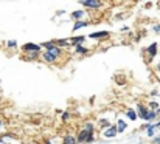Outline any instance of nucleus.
Returning a JSON list of instances; mask_svg holds the SVG:
<instances>
[{"instance_id": "f257e3e1", "label": "nucleus", "mask_w": 160, "mask_h": 144, "mask_svg": "<svg viewBox=\"0 0 160 144\" xmlns=\"http://www.w3.org/2000/svg\"><path fill=\"white\" fill-rule=\"evenodd\" d=\"M42 48H47L45 51L52 53V54H53V56H56V57H59V56L62 54V48L58 47L53 41H52V42H44V44H42Z\"/></svg>"}, {"instance_id": "f03ea898", "label": "nucleus", "mask_w": 160, "mask_h": 144, "mask_svg": "<svg viewBox=\"0 0 160 144\" xmlns=\"http://www.w3.org/2000/svg\"><path fill=\"white\" fill-rule=\"evenodd\" d=\"M76 140H78V143H93L95 137H93V133H89L87 130L82 129V130L76 135Z\"/></svg>"}, {"instance_id": "7ed1b4c3", "label": "nucleus", "mask_w": 160, "mask_h": 144, "mask_svg": "<svg viewBox=\"0 0 160 144\" xmlns=\"http://www.w3.org/2000/svg\"><path fill=\"white\" fill-rule=\"evenodd\" d=\"M22 50L27 53V54H30V53H41V50H42V45H38V44H31V42H28V44H25Z\"/></svg>"}, {"instance_id": "20e7f679", "label": "nucleus", "mask_w": 160, "mask_h": 144, "mask_svg": "<svg viewBox=\"0 0 160 144\" xmlns=\"http://www.w3.org/2000/svg\"><path fill=\"white\" fill-rule=\"evenodd\" d=\"M82 6H87V8H93V9H98L103 6V2L101 0H82L79 2Z\"/></svg>"}, {"instance_id": "39448f33", "label": "nucleus", "mask_w": 160, "mask_h": 144, "mask_svg": "<svg viewBox=\"0 0 160 144\" xmlns=\"http://www.w3.org/2000/svg\"><path fill=\"white\" fill-rule=\"evenodd\" d=\"M148 113H149V107H146L145 104H138V105H137V115H138L142 119H145V121H146Z\"/></svg>"}, {"instance_id": "423d86ee", "label": "nucleus", "mask_w": 160, "mask_h": 144, "mask_svg": "<svg viewBox=\"0 0 160 144\" xmlns=\"http://www.w3.org/2000/svg\"><path fill=\"white\" fill-rule=\"evenodd\" d=\"M118 135V130H117V126H112V127H109L107 130L103 132V137L107 138V140H110V138H115Z\"/></svg>"}, {"instance_id": "0eeeda50", "label": "nucleus", "mask_w": 160, "mask_h": 144, "mask_svg": "<svg viewBox=\"0 0 160 144\" xmlns=\"http://www.w3.org/2000/svg\"><path fill=\"white\" fill-rule=\"evenodd\" d=\"M157 51H159V45L154 42V44H151L149 47L146 48V53L149 54V60H152L154 57H156V54H157Z\"/></svg>"}, {"instance_id": "6e6552de", "label": "nucleus", "mask_w": 160, "mask_h": 144, "mask_svg": "<svg viewBox=\"0 0 160 144\" xmlns=\"http://www.w3.org/2000/svg\"><path fill=\"white\" fill-rule=\"evenodd\" d=\"M109 36H110L109 31H97V33L89 34V39H107Z\"/></svg>"}, {"instance_id": "1a4fd4ad", "label": "nucleus", "mask_w": 160, "mask_h": 144, "mask_svg": "<svg viewBox=\"0 0 160 144\" xmlns=\"http://www.w3.org/2000/svg\"><path fill=\"white\" fill-rule=\"evenodd\" d=\"M42 59H44L45 62H48V64H53V62H56V60H58V57H56V56H53L52 53H48V51H44Z\"/></svg>"}, {"instance_id": "9d476101", "label": "nucleus", "mask_w": 160, "mask_h": 144, "mask_svg": "<svg viewBox=\"0 0 160 144\" xmlns=\"http://www.w3.org/2000/svg\"><path fill=\"white\" fill-rule=\"evenodd\" d=\"M84 41H86V37H84V36H78V37H76V36H73V37L70 39V44H72L73 48H75L76 45H82V42H84Z\"/></svg>"}, {"instance_id": "9b49d317", "label": "nucleus", "mask_w": 160, "mask_h": 144, "mask_svg": "<svg viewBox=\"0 0 160 144\" xmlns=\"http://www.w3.org/2000/svg\"><path fill=\"white\" fill-rule=\"evenodd\" d=\"M54 44L58 45L59 48H62V47H70L72 44H70V39H56V41H53Z\"/></svg>"}, {"instance_id": "f8f14e48", "label": "nucleus", "mask_w": 160, "mask_h": 144, "mask_svg": "<svg viewBox=\"0 0 160 144\" xmlns=\"http://www.w3.org/2000/svg\"><path fill=\"white\" fill-rule=\"evenodd\" d=\"M76 143H78V140L73 135H65L64 140H62V144H76Z\"/></svg>"}, {"instance_id": "ddd939ff", "label": "nucleus", "mask_w": 160, "mask_h": 144, "mask_svg": "<svg viewBox=\"0 0 160 144\" xmlns=\"http://www.w3.org/2000/svg\"><path fill=\"white\" fill-rule=\"evenodd\" d=\"M126 116H128L131 121H135V119L138 118V115H137V110H134V108H128V110H126Z\"/></svg>"}, {"instance_id": "4468645a", "label": "nucleus", "mask_w": 160, "mask_h": 144, "mask_svg": "<svg viewBox=\"0 0 160 144\" xmlns=\"http://www.w3.org/2000/svg\"><path fill=\"white\" fill-rule=\"evenodd\" d=\"M90 23L89 22H86V20H78L75 25H73V31H76V30H79V28H86V26H89Z\"/></svg>"}, {"instance_id": "2eb2a0df", "label": "nucleus", "mask_w": 160, "mask_h": 144, "mask_svg": "<svg viewBox=\"0 0 160 144\" xmlns=\"http://www.w3.org/2000/svg\"><path fill=\"white\" fill-rule=\"evenodd\" d=\"M126 126H128V124H126L123 119H118V121H117V130H118V133L124 132V130H126Z\"/></svg>"}, {"instance_id": "dca6fc26", "label": "nucleus", "mask_w": 160, "mask_h": 144, "mask_svg": "<svg viewBox=\"0 0 160 144\" xmlns=\"http://www.w3.org/2000/svg\"><path fill=\"white\" fill-rule=\"evenodd\" d=\"M75 53L76 54H87L89 53V48H86L84 45H76L75 47Z\"/></svg>"}, {"instance_id": "f3484780", "label": "nucleus", "mask_w": 160, "mask_h": 144, "mask_svg": "<svg viewBox=\"0 0 160 144\" xmlns=\"http://www.w3.org/2000/svg\"><path fill=\"white\" fill-rule=\"evenodd\" d=\"M109 127H112V124H110V121H109V119H100V129L107 130Z\"/></svg>"}, {"instance_id": "a211bd4d", "label": "nucleus", "mask_w": 160, "mask_h": 144, "mask_svg": "<svg viewBox=\"0 0 160 144\" xmlns=\"http://www.w3.org/2000/svg\"><path fill=\"white\" fill-rule=\"evenodd\" d=\"M156 118H157V112H156V110H149V113H148V116H146V121L151 122V121H154Z\"/></svg>"}, {"instance_id": "6ab92c4d", "label": "nucleus", "mask_w": 160, "mask_h": 144, "mask_svg": "<svg viewBox=\"0 0 160 144\" xmlns=\"http://www.w3.org/2000/svg\"><path fill=\"white\" fill-rule=\"evenodd\" d=\"M84 14H86V12H84V11H73V12H72V17H73V19H76V20H78V19H81V17H82V16H84Z\"/></svg>"}, {"instance_id": "aec40b11", "label": "nucleus", "mask_w": 160, "mask_h": 144, "mask_svg": "<svg viewBox=\"0 0 160 144\" xmlns=\"http://www.w3.org/2000/svg\"><path fill=\"white\" fill-rule=\"evenodd\" d=\"M84 130H87L89 133H93L95 127H93V124H92V122H86V124H84Z\"/></svg>"}, {"instance_id": "412c9836", "label": "nucleus", "mask_w": 160, "mask_h": 144, "mask_svg": "<svg viewBox=\"0 0 160 144\" xmlns=\"http://www.w3.org/2000/svg\"><path fill=\"white\" fill-rule=\"evenodd\" d=\"M27 57H28L30 60H34V59L39 57V53H30V54H27Z\"/></svg>"}, {"instance_id": "4be33fe9", "label": "nucleus", "mask_w": 160, "mask_h": 144, "mask_svg": "<svg viewBox=\"0 0 160 144\" xmlns=\"http://www.w3.org/2000/svg\"><path fill=\"white\" fill-rule=\"evenodd\" d=\"M149 110H159V104H157L156 101L149 102Z\"/></svg>"}, {"instance_id": "5701e85b", "label": "nucleus", "mask_w": 160, "mask_h": 144, "mask_svg": "<svg viewBox=\"0 0 160 144\" xmlns=\"http://www.w3.org/2000/svg\"><path fill=\"white\" fill-rule=\"evenodd\" d=\"M61 118H62V121H67V119H68V118H70V113H68V112H64V113H62V116H61Z\"/></svg>"}, {"instance_id": "b1692460", "label": "nucleus", "mask_w": 160, "mask_h": 144, "mask_svg": "<svg viewBox=\"0 0 160 144\" xmlns=\"http://www.w3.org/2000/svg\"><path fill=\"white\" fill-rule=\"evenodd\" d=\"M8 47H9V48H12V47H14V48H16V47H17L16 41H8Z\"/></svg>"}, {"instance_id": "393cba45", "label": "nucleus", "mask_w": 160, "mask_h": 144, "mask_svg": "<svg viewBox=\"0 0 160 144\" xmlns=\"http://www.w3.org/2000/svg\"><path fill=\"white\" fill-rule=\"evenodd\" d=\"M154 33L160 34V25H156V26H154Z\"/></svg>"}, {"instance_id": "a878e982", "label": "nucleus", "mask_w": 160, "mask_h": 144, "mask_svg": "<svg viewBox=\"0 0 160 144\" xmlns=\"http://www.w3.org/2000/svg\"><path fill=\"white\" fill-rule=\"evenodd\" d=\"M157 112V116H160V107H159V110H156Z\"/></svg>"}, {"instance_id": "bb28decb", "label": "nucleus", "mask_w": 160, "mask_h": 144, "mask_svg": "<svg viewBox=\"0 0 160 144\" xmlns=\"http://www.w3.org/2000/svg\"><path fill=\"white\" fill-rule=\"evenodd\" d=\"M0 144H6V143H5V141H3V140H2V138H0Z\"/></svg>"}, {"instance_id": "cd10ccee", "label": "nucleus", "mask_w": 160, "mask_h": 144, "mask_svg": "<svg viewBox=\"0 0 160 144\" xmlns=\"http://www.w3.org/2000/svg\"><path fill=\"white\" fill-rule=\"evenodd\" d=\"M2 127H3V122H2V121H0V129H2Z\"/></svg>"}, {"instance_id": "c85d7f7f", "label": "nucleus", "mask_w": 160, "mask_h": 144, "mask_svg": "<svg viewBox=\"0 0 160 144\" xmlns=\"http://www.w3.org/2000/svg\"><path fill=\"white\" fill-rule=\"evenodd\" d=\"M157 70H159V71H160V64H159V65H157Z\"/></svg>"}, {"instance_id": "c756f323", "label": "nucleus", "mask_w": 160, "mask_h": 144, "mask_svg": "<svg viewBox=\"0 0 160 144\" xmlns=\"http://www.w3.org/2000/svg\"><path fill=\"white\" fill-rule=\"evenodd\" d=\"M30 144H34V143H30Z\"/></svg>"}]
</instances>
